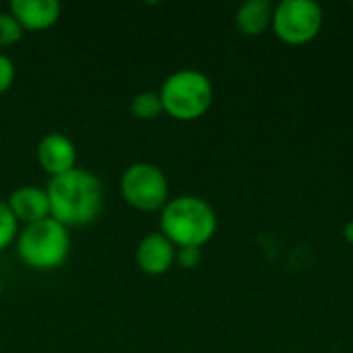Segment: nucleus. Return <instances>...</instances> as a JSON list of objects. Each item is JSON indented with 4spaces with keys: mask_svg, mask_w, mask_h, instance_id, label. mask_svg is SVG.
Returning a JSON list of instances; mask_svg holds the SVG:
<instances>
[{
    "mask_svg": "<svg viewBox=\"0 0 353 353\" xmlns=\"http://www.w3.org/2000/svg\"><path fill=\"white\" fill-rule=\"evenodd\" d=\"M46 192L50 199V217L68 230L93 223L105 203L103 182L85 168L50 178Z\"/></svg>",
    "mask_w": 353,
    "mask_h": 353,
    "instance_id": "f257e3e1",
    "label": "nucleus"
},
{
    "mask_svg": "<svg viewBox=\"0 0 353 353\" xmlns=\"http://www.w3.org/2000/svg\"><path fill=\"white\" fill-rule=\"evenodd\" d=\"M159 232L176 248H203L217 234V213L196 194H180L159 211Z\"/></svg>",
    "mask_w": 353,
    "mask_h": 353,
    "instance_id": "f03ea898",
    "label": "nucleus"
},
{
    "mask_svg": "<svg viewBox=\"0 0 353 353\" xmlns=\"http://www.w3.org/2000/svg\"><path fill=\"white\" fill-rule=\"evenodd\" d=\"M6 205L19 223L29 225L50 217V199L46 188L39 186H19L6 196Z\"/></svg>",
    "mask_w": 353,
    "mask_h": 353,
    "instance_id": "9d476101",
    "label": "nucleus"
},
{
    "mask_svg": "<svg viewBox=\"0 0 353 353\" xmlns=\"http://www.w3.org/2000/svg\"><path fill=\"white\" fill-rule=\"evenodd\" d=\"M343 236H345V240H347V242L353 246V221L345 223V228H343Z\"/></svg>",
    "mask_w": 353,
    "mask_h": 353,
    "instance_id": "f3484780",
    "label": "nucleus"
},
{
    "mask_svg": "<svg viewBox=\"0 0 353 353\" xmlns=\"http://www.w3.org/2000/svg\"><path fill=\"white\" fill-rule=\"evenodd\" d=\"M130 114L137 120H155L163 114L159 91H141L130 99Z\"/></svg>",
    "mask_w": 353,
    "mask_h": 353,
    "instance_id": "f8f14e48",
    "label": "nucleus"
},
{
    "mask_svg": "<svg viewBox=\"0 0 353 353\" xmlns=\"http://www.w3.org/2000/svg\"><path fill=\"white\" fill-rule=\"evenodd\" d=\"M0 350H2V343H0Z\"/></svg>",
    "mask_w": 353,
    "mask_h": 353,
    "instance_id": "a211bd4d",
    "label": "nucleus"
},
{
    "mask_svg": "<svg viewBox=\"0 0 353 353\" xmlns=\"http://www.w3.org/2000/svg\"><path fill=\"white\" fill-rule=\"evenodd\" d=\"M236 29L246 37L263 35L273 23V4L269 0H246L234 14Z\"/></svg>",
    "mask_w": 353,
    "mask_h": 353,
    "instance_id": "9b49d317",
    "label": "nucleus"
},
{
    "mask_svg": "<svg viewBox=\"0 0 353 353\" xmlns=\"http://www.w3.org/2000/svg\"><path fill=\"white\" fill-rule=\"evenodd\" d=\"M70 230L52 217L23 225L14 242L21 263L33 271L60 269L70 256Z\"/></svg>",
    "mask_w": 353,
    "mask_h": 353,
    "instance_id": "7ed1b4c3",
    "label": "nucleus"
},
{
    "mask_svg": "<svg viewBox=\"0 0 353 353\" xmlns=\"http://www.w3.org/2000/svg\"><path fill=\"white\" fill-rule=\"evenodd\" d=\"M19 232H21V223L10 213L6 201H0V252H4L17 242Z\"/></svg>",
    "mask_w": 353,
    "mask_h": 353,
    "instance_id": "ddd939ff",
    "label": "nucleus"
},
{
    "mask_svg": "<svg viewBox=\"0 0 353 353\" xmlns=\"http://www.w3.org/2000/svg\"><path fill=\"white\" fill-rule=\"evenodd\" d=\"M323 8L314 0H281L273 6V31L288 46L310 43L323 29Z\"/></svg>",
    "mask_w": 353,
    "mask_h": 353,
    "instance_id": "423d86ee",
    "label": "nucleus"
},
{
    "mask_svg": "<svg viewBox=\"0 0 353 353\" xmlns=\"http://www.w3.org/2000/svg\"><path fill=\"white\" fill-rule=\"evenodd\" d=\"M35 157L39 168L50 176L58 178L62 174H68L70 170L79 168L77 165V147L74 143L62 134V132H48L39 139Z\"/></svg>",
    "mask_w": 353,
    "mask_h": 353,
    "instance_id": "0eeeda50",
    "label": "nucleus"
},
{
    "mask_svg": "<svg viewBox=\"0 0 353 353\" xmlns=\"http://www.w3.org/2000/svg\"><path fill=\"white\" fill-rule=\"evenodd\" d=\"M8 10L25 33H39L52 29L58 23L62 4L58 0H10Z\"/></svg>",
    "mask_w": 353,
    "mask_h": 353,
    "instance_id": "1a4fd4ad",
    "label": "nucleus"
},
{
    "mask_svg": "<svg viewBox=\"0 0 353 353\" xmlns=\"http://www.w3.org/2000/svg\"><path fill=\"white\" fill-rule=\"evenodd\" d=\"M163 114L178 122H194L203 118L215 99L211 79L194 68H182L165 77L159 87Z\"/></svg>",
    "mask_w": 353,
    "mask_h": 353,
    "instance_id": "20e7f679",
    "label": "nucleus"
},
{
    "mask_svg": "<svg viewBox=\"0 0 353 353\" xmlns=\"http://www.w3.org/2000/svg\"><path fill=\"white\" fill-rule=\"evenodd\" d=\"M25 31L19 21L10 14V10L0 8V48H10L23 39Z\"/></svg>",
    "mask_w": 353,
    "mask_h": 353,
    "instance_id": "4468645a",
    "label": "nucleus"
},
{
    "mask_svg": "<svg viewBox=\"0 0 353 353\" xmlns=\"http://www.w3.org/2000/svg\"><path fill=\"white\" fill-rule=\"evenodd\" d=\"M203 250L201 248H178L176 250V265L182 269H196L201 265Z\"/></svg>",
    "mask_w": 353,
    "mask_h": 353,
    "instance_id": "dca6fc26",
    "label": "nucleus"
},
{
    "mask_svg": "<svg viewBox=\"0 0 353 353\" xmlns=\"http://www.w3.org/2000/svg\"><path fill=\"white\" fill-rule=\"evenodd\" d=\"M14 79H17V66L12 58L0 52V95L6 93L14 85Z\"/></svg>",
    "mask_w": 353,
    "mask_h": 353,
    "instance_id": "2eb2a0df",
    "label": "nucleus"
},
{
    "mask_svg": "<svg viewBox=\"0 0 353 353\" xmlns=\"http://www.w3.org/2000/svg\"><path fill=\"white\" fill-rule=\"evenodd\" d=\"M120 194L134 211L159 213L170 201V182L155 163L137 161L122 172Z\"/></svg>",
    "mask_w": 353,
    "mask_h": 353,
    "instance_id": "39448f33",
    "label": "nucleus"
},
{
    "mask_svg": "<svg viewBox=\"0 0 353 353\" xmlns=\"http://www.w3.org/2000/svg\"><path fill=\"white\" fill-rule=\"evenodd\" d=\"M176 250L178 248L157 230L141 238L134 250V261L145 275L159 277L176 265Z\"/></svg>",
    "mask_w": 353,
    "mask_h": 353,
    "instance_id": "6e6552de",
    "label": "nucleus"
}]
</instances>
